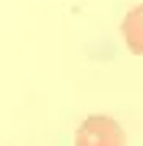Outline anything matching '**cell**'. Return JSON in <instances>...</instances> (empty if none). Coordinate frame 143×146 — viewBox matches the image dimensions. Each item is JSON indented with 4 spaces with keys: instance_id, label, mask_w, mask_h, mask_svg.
<instances>
[{
    "instance_id": "1",
    "label": "cell",
    "mask_w": 143,
    "mask_h": 146,
    "mask_svg": "<svg viewBox=\"0 0 143 146\" xmlns=\"http://www.w3.org/2000/svg\"><path fill=\"white\" fill-rule=\"evenodd\" d=\"M75 146H127V133L107 114L85 117L81 127L75 130Z\"/></svg>"
},
{
    "instance_id": "2",
    "label": "cell",
    "mask_w": 143,
    "mask_h": 146,
    "mask_svg": "<svg viewBox=\"0 0 143 146\" xmlns=\"http://www.w3.org/2000/svg\"><path fill=\"white\" fill-rule=\"evenodd\" d=\"M120 36H124V46H127L133 55H143V3L133 7V10L124 16Z\"/></svg>"
}]
</instances>
